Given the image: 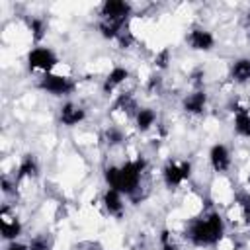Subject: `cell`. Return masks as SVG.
<instances>
[{"label": "cell", "instance_id": "24", "mask_svg": "<svg viewBox=\"0 0 250 250\" xmlns=\"http://www.w3.org/2000/svg\"><path fill=\"white\" fill-rule=\"evenodd\" d=\"M6 250H29V246H27V244H21V242H16V240H12V242H8V244H6Z\"/></svg>", "mask_w": 250, "mask_h": 250}, {"label": "cell", "instance_id": "11", "mask_svg": "<svg viewBox=\"0 0 250 250\" xmlns=\"http://www.w3.org/2000/svg\"><path fill=\"white\" fill-rule=\"evenodd\" d=\"M234 113V131L240 135V137H246L250 139V111L246 107H240V105H232L230 109Z\"/></svg>", "mask_w": 250, "mask_h": 250}, {"label": "cell", "instance_id": "15", "mask_svg": "<svg viewBox=\"0 0 250 250\" xmlns=\"http://www.w3.org/2000/svg\"><path fill=\"white\" fill-rule=\"evenodd\" d=\"M230 78L238 84H246L250 82V59H238L232 62L230 68Z\"/></svg>", "mask_w": 250, "mask_h": 250}, {"label": "cell", "instance_id": "14", "mask_svg": "<svg viewBox=\"0 0 250 250\" xmlns=\"http://www.w3.org/2000/svg\"><path fill=\"white\" fill-rule=\"evenodd\" d=\"M39 174V164H37V160L31 156V154H27V156H23L21 158V162H20V166H18V174H16V182H21V180H25V178H35Z\"/></svg>", "mask_w": 250, "mask_h": 250}, {"label": "cell", "instance_id": "8", "mask_svg": "<svg viewBox=\"0 0 250 250\" xmlns=\"http://www.w3.org/2000/svg\"><path fill=\"white\" fill-rule=\"evenodd\" d=\"M209 162L215 172H225L230 166V152L225 145H213L209 150Z\"/></svg>", "mask_w": 250, "mask_h": 250}, {"label": "cell", "instance_id": "4", "mask_svg": "<svg viewBox=\"0 0 250 250\" xmlns=\"http://www.w3.org/2000/svg\"><path fill=\"white\" fill-rule=\"evenodd\" d=\"M39 88L45 90V92H49V94H53V96H68L74 90V82L68 76L49 72V74H43L41 76Z\"/></svg>", "mask_w": 250, "mask_h": 250}, {"label": "cell", "instance_id": "16", "mask_svg": "<svg viewBox=\"0 0 250 250\" xmlns=\"http://www.w3.org/2000/svg\"><path fill=\"white\" fill-rule=\"evenodd\" d=\"M154 121H156V113L150 107H143L135 115V123H137V129L139 131H148L154 125Z\"/></svg>", "mask_w": 250, "mask_h": 250}, {"label": "cell", "instance_id": "7", "mask_svg": "<svg viewBox=\"0 0 250 250\" xmlns=\"http://www.w3.org/2000/svg\"><path fill=\"white\" fill-rule=\"evenodd\" d=\"M188 43L195 51H211L215 47V37L211 31H207L203 27H195L188 33Z\"/></svg>", "mask_w": 250, "mask_h": 250}, {"label": "cell", "instance_id": "6", "mask_svg": "<svg viewBox=\"0 0 250 250\" xmlns=\"http://www.w3.org/2000/svg\"><path fill=\"white\" fill-rule=\"evenodd\" d=\"M0 230H2V236L8 242L16 240L21 234V223H20V219L8 207L0 209Z\"/></svg>", "mask_w": 250, "mask_h": 250}, {"label": "cell", "instance_id": "22", "mask_svg": "<svg viewBox=\"0 0 250 250\" xmlns=\"http://www.w3.org/2000/svg\"><path fill=\"white\" fill-rule=\"evenodd\" d=\"M27 246H29V250H49L47 240H45V238H39V236H37V238H33Z\"/></svg>", "mask_w": 250, "mask_h": 250}, {"label": "cell", "instance_id": "20", "mask_svg": "<svg viewBox=\"0 0 250 250\" xmlns=\"http://www.w3.org/2000/svg\"><path fill=\"white\" fill-rule=\"evenodd\" d=\"M104 137H105V143H107L109 146H115V145H121V143H123V133H121V129H117V127L105 129Z\"/></svg>", "mask_w": 250, "mask_h": 250}, {"label": "cell", "instance_id": "5", "mask_svg": "<svg viewBox=\"0 0 250 250\" xmlns=\"http://www.w3.org/2000/svg\"><path fill=\"white\" fill-rule=\"evenodd\" d=\"M189 174H191V164L188 160H182V162L170 160L162 168V178L168 188H178L180 184H184L189 178Z\"/></svg>", "mask_w": 250, "mask_h": 250}, {"label": "cell", "instance_id": "25", "mask_svg": "<svg viewBox=\"0 0 250 250\" xmlns=\"http://www.w3.org/2000/svg\"><path fill=\"white\" fill-rule=\"evenodd\" d=\"M246 29H248V33H250V12L246 14Z\"/></svg>", "mask_w": 250, "mask_h": 250}, {"label": "cell", "instance_id": "21", "mask_svg": "<svg viewBox=\"0 0 250 250\" xmlns=\"http://www.w3.org/2000/svg\"><path fill=\"white\" fill-rule=\"evenodd\" d=\"M160 248H162V250H178V246L172 242L168 230H162V234H160Z\"/></svg>", "mask_w": 250, "mask_h": 250}, {"label": "cell", "instance_id": "2", "mask_svg": "<svg viewBox=\"0 0 250 250\" xmlns=\"http://www.w3.org/2000/svg\"><path fill=\"white\" fill-rule=\"evenodd\" d=\"M225 225L219 213H207L203 217H197L188 227V238L195 246H213L223 238Z\"/></svg>", "mask_w": 250, "mask_h": 250}, {"label": "cell", "instance_id": "9", "mask_svg": "<svg viewBox=\"0 0 250 250\" xmlns=\"http://www.w3.org/2000/svg\"><path fill=\"white\" fill-rule=\"evenodd\" d=\"M59 117H61V123H62V125L72 127V125H78V123L86 117V111H84V107H80L78 104L66 102V104H62Z\"/></svg>", "mask_w": 250, "mask_h": 250}, {"label": "cell", "instance_id": "18", "mask_svg": "<svg viewBox=\"0 0 250 250\" xmlns=\"http://www.w3.org/2000/svg\"><path fill=\"white\" fill-rule=\"evenodd\" d=\"M29 31H31V39H33L35 43H39V41L45 37L47 23H45L41 18H33V20H29Z\"/></svg>", "mask_w": 250, "mask_h": 250}, {"label": "cell", "instance_id": "10", "mask_svg": "<svg viewBox=\"0 0 250 250\" xmlns=\"http://www.w3.org/2000/svg\"><path fill=\"white\" fill-rule=\"evenodd\" d=\"M182 105H184V109H186L188 113L197 115V113H201V111L205 109V105H207V94H205L203 90H195V92H191V94H188V96L184 98Z\"/></svg>", "mask_w": 250, "mask_h": 250}, {"label": "cell", "instance_id": "3", "mask_svg": "<svg viewBox=\"0 0 250 250\" xmlns=\"http://www.w3.org/2000/svg\"><path fill=\"white\" fill-rule=\"evenodd\" d=\"M57 62H59L57 55L51 49H47V47H35L27 55V66H29V70H37V72H43V74L53 72V68L57 66Z\"/></svg>", "mask_w": 250, "mask_h": 250}, {"label": "cell", "instance_id": "23", "mask_svg": "<svg viewBox=\"0 0 250 250\" xmlns=\"http://www.w3.org/2000/svg\"><path fill=\"white\" fill-rule=\"evenodd\" d=\"M154 62H156V66H160V68H166V64H168V51L164 49L160 55H156Z\"/></svg>", "mask_w": 250, "mask_h": 250}, {"label": "cell", "instance_id": "12", "mask_svg": "<svg viewBox=\"0 0 250 250\" xmlns=\"http://www.w3.org/2000/svg\"><path fill=\"white\" fill-rule=\"evenodd\" d=\"M121 195H123L121 191L111 189V188H107L104 193V207L113 217H121V213H123V197Z\"/></svg>", "mask_w": 250, "mask_h": 250}, {"label": "cell", "instance_id": "19", "mask_svg": "<svg viewBox=\"0 0 250 250\" xmlns=\"http://www.w3.org/2000/svg\"><path fill=\"white\" fill-rule=\"evenodd\" d=\"M236 205L240 209V215H242L244 223L250 225V197L246 193H238L236 195Z\"/></svg>", "mask_w": 250, "mask_h": 250}, {"label": "cell", "instance_id": "13", "mask_svg": "<svg viewBox=\"0 0 250 250\" xmlns=\"http://www.w3.org/2000/svg\"><path fill=\"white\" fill-rule=\"evenodd\" d=\"M129 78V70L127 68H123V66H115V68H111L109 70V74L105 76V80H104V92L105 94H109V92H113L119 84H123L125 80Z\"/></svg>", "mask_w": 250, "mask_h": 250}, {"label": "cell", "instance_id": "17", "mask_svg": "<svg viewBox=\"0 0 250 250\" xmlns=\"http://www.w3.org/2000/svg\"><path fill=\"white\" fill-rule=\"evenodd\" d=\"M113 109H121L123 113H127V115H137V104H135V100L129 96V94H123V96H119L117 98V102H115V105H113Z\"/></svg>", "mask_w": 250, "mask_h": 250}, {"label": "cell", "instance_id": "1", "mask_svg": "<svg viewBox=\"0 0 250 250\" xmlns=\"http://www.w3.org/2000/svg\"><path fill=\"white\" fill-rule=\"evenodd\" d=\"M145 166H146L145 158H137V160H129L121 166L105 168L104 178L107 182V188L117 189L125 195H135V191L139 189V182H141Z\"/></svg>", "mask_w": 250, "mask_h": 250}]
</instances>
